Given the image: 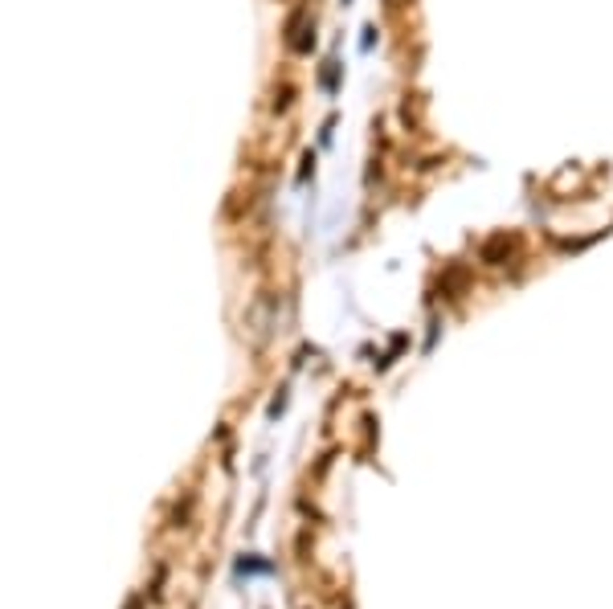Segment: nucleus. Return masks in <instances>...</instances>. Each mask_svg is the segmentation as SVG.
Here are the masks:
<instances>
[{
	"label": "nucleus",
	"instance_id": "1",
	"mask_svg": "<svg viewBox=\"0 0 613 609\" xmlns=\"http://www.w3.org/2000/svg\"><path fill=\"white\" fill-rule=\"evenodd\" d=\"M311 46H315V21H311V13L299 4L286 17V49L290 53H311Z\"/></svg>",
	"mask_w": 613,
	"mask_h": 609
},
{
	"label": "nucleus",
	"instance_id": "2",
	"mask_svg": "<svg viewBox=\"0 0 613 609\" xmlns=\"http://www.w3.org/2000/svg\"><path fill=\"white\" fill-rule=\"evenodd\" d=\"M516 241H519L516 234H495V237H487V241H483V262H487V266H499V262H503L507 254H511V250H516Z\"/></svg>",
	"mask_w": 613,
	"mask_h": 609
}]
</instances>
